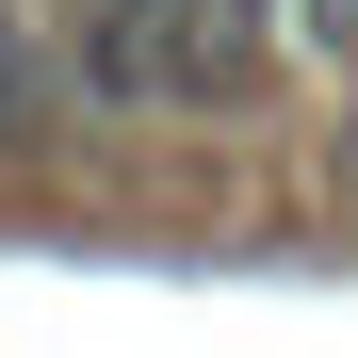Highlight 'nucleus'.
Listing matches in <instances>:
<instances>
[{
	"label": "nucleus",
	"mask_w": 358,
	"mask_h": 358,
	"mask_svg": "<svg viewBox=\"0 0 358 358\" xmlns=\"http://www.w3.org/2000/svg\"><path fill=\"white\" fill-rule=\"evenodd\" d=\"M277 49V0H82V98L98 114H212Z\"/></svg>",
	"instance_id": "1"
},
{
	"label": "nucleus",
	"mask_w": 358,
	"mask_h": 358,
	"mask_svg": "<svg viewBox=\"0 0 358 358\" xmlns=\"http://www.w3.org/2000/svg\"><path fill=\"white\" fill-rule=\"evenodd\" d=\"M33 131H49V49H33V17H0V163Z\"/></svg>",
	"instance_id": "2"
},
{
	"label": "nucleus",
	"mask_w": 358,
	"mask_h": 358,
	"mask_svg": "<svg viewBox=\"0 0 358 358\" xmlns=\"http://www.w3.org/2000/svg\"><path fill=\"white\" fill-rule=\"evenodd\" d=\"M310 33H326V49H358V0H310Z\"/></svg>",
	"instance_id": "3"
}]
</instances>
